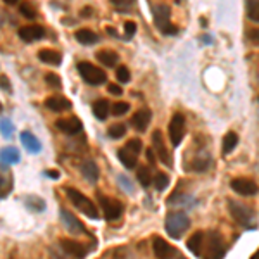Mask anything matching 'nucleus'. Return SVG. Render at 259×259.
I'll use <instances>...</instances> for the list:
<instances>
[{"label":"nucleus","instance_id":"dca6fc26","mask_svg":"<svg viewBox=\"0 0 259 259\" xmlns=\"http://www.w3.org/2000/svg\"><path fill=\"white\" fill-rule=\"evenodd\" d=\"M45 107L54 112H64L71 109V102H69V99L61 97V95H52V97L45 99Z\"/></svg>","mask_w":259,"mask_h":259},{"label":"nucleus","instance_id":"4468645a","mask_svg":"<svg viewBox=\"0 0 259 259\" xmlns=\"http://www.w3.org/2000/svg\"><path fill=\"white\" fill-rule=\"evenodd\" d=\"M45 36V28L40 26V24H28V26H23L19 30V38L23 41H36V40H41Z\"/></svg>","mask_w":259,"mask_h":259},{"label":"nucleus","instance_id":"e433bc0d","mask_svg":"<svg viewBox=\"0 0 259 259\" xmlns=\"http://www.w3.org/2000/svg\"><path fill=\"white\" fill-rule=\"evenodd\" d=\"M116 80H118L121 85H124V83H128L132 80V76H130V69L126 66H119L118 69H116Z\"/></svg>","mask_w":259,"mask_h":259},{"label":"nucleus","instance_id":"c85d7f7f","mask_svg":"<svg viewBox=\"0 0 259 259\" xmlns=\"http://www.w3.org/2000/svg\"><path fill=\"white\" fill-rule=\"evenodd\" d=\"M245 9H247V18L254 23H259V0H247Z\"/></svg>","mask_w":259,"mask_h":259},{"label":"nucleus","instance_id":"ea45409f","mask_svg":"<svg viewBox=\"0 0 259 259\" xmlns=\"http://www.w3.org/2000/svg\"><path fill=\"white\" fill-rule=\"evenodd\" d=\"M126 149L130 150H133L135 154H140V150H142V140L140 139H132V140H128V144L124 145Z\"/></svg>","mask_w":259,"mask_h":259},{"label":"nucleus","instance_id":"2f4dec72","mask_svg":"<svg viewBox=\"0 0 259 259\" xmlns=\"http://www.w3.org/2000/svg\"><path fill=\"white\" fill-rule=\"evenodd\" d=\"M137 178H139V182H140V185L142 187H147L152 183V177H150V171L149 168H145V166H140L139 171H137Z\"/></svg>","mask_w":259,"mask_h":259},{"label":"nucleus","instance_id":"4c0bfd02","mask_svg":"<svg viewBox=\"0 0 259 259\" xmlns=\"http://www.w3.org/2000/svg\"><path fill=\"white\" fill-rule=\"evenodd\" d=\"M12 132H14V126H12V123L9 119H2L0 121V133H2L6 139H11Z\"/></svg>","mask_w":259,"mask_h":259},{"label":"nucleus","instance_id":"20e7f679","mask_svg":"<svg viewBox=\"0 0 259 259\" xmlns=\"http://www.w3.org/2000/svg\"><path fill=\"white\" fill-rule=\"evenodd\" d=\"M171 9L166 4H157L154 6V23H156L157 30L164 35H177L178 28L171 23Z\"/></svg>","mask_w":259,"mask_h":259},{"label":"nucleus","instance_id":"bb28decb","mask_svg":"<svg viewBox=\"0 0 259 259\" xmlns=\"http://www.w3.org/2000/svg\"><path fill=\"white\" fill-rule=\"evenodd\" d=\"M239 144V137H237L235 132H228L227 135L223 137V154H232V150L237 147Z\"/></svg>","mask_w":259,"mask_h":259},{"label":"nucleus","instance_id":"c756f323","mask_svg":"<svg viewBox=\"0 0 259 259\" xmlns=\"http://www.w3.org/2000/svg\"><path fill=\"white\" fill-rule=\"evenodd\" d=\"M12 190V177L0 175V199H6Z\"/></svg>","mask_w":259,"mask_h":259},{"label":"nucleus","instance_id":"f8f14e48","mask_svg":"<svg viewBox=\"0 0 259 259\" xmlns=\"http://www.w3.org/2000/svg\"><path fill=\"white\" fill-rule=\"evenodd\" d=\"M152 250H154V256L157 259H173L177 256V250H175L166 240H162L161 237H154L152 240Z\"/></svg>","mask_w":259,"mask_h":259},{"label":"nucleus","instance_id":"6ab92c4d","mask_svg":"<svg viewBox=\"0 0 259 259\" xmlns=\"http://www.w3.org/2000/svg\"><path fill=\"white\" fill-rule=\"evenodd\" d=\"M21 161V156H19V150L16 147H4L0 150V162L2 164H18Z\"/></svg>","mask_w":259,"mask_h":259},{"label":"nucleus","instance_id":"393cba45","mask_svg":"<svg viewBox=\"0 0 259 259\" xmlns=\"http://www.w3.org/2000/svg\"><path fill=\"white\" fill-rule=\"evenodd\" d=\"M74 38H76L83 45H94L95 41L99 40V36L95 35L92 30H87V28H85V30H78L76 33H74Z\"/></svg>","mask_w":259,"mask_h":259},{"label":"nucleus","instance_id":"2eb2a0df","mask_svg":"<svg viewBox=\"0 0 259 259\" xmlns=\"http://www.w3.org/2000/svg\"><path fill=\"white\" fill-rule=\"evenodd\" d=\"M56 126L62 133H66V135H78L81 132L83 124L78 118H64V119H57Z\"/></svg>","mask_w":259,"mask_h":259},{"label":"nucleus","instance_id":"f704fd0d","mask_svg":"<svg viewBox=\"0 0 259 259\" xmlns=\"http://www.w3.org/2000/svg\"><path fill=\"white\" fill-rule=\"evenodd\" d=\"M45 83H47L50 89H54V90H61V87H62L61 78L57 76L56 73H47V74H45Z\"/></svg>","mask_w":259,"mask_h":259},{"label":"nucleus","instance_id":"f03ea898","mask_svg":"<svg viewBox=\"0 0 259 259\" xmlns=\"http://www.w3.org/2000/svg\"><path fill=\"white\" fill-rule=\"evenodd\" d=\"M190 227V218L182 211H171L166 216L164 228L171 239H180Z\"/></svg>","mask_w":259,"mask_h":259},{"label":"nucleus","instance_id":"473e14b6","mask_svg":"<svg viewBox=\"0 0 259 259\" xmlns=\"http://www.w3.org/2000/svg\"><path fill=\"white\" fill-rule=\"evenodd\" d=\"M19 12L28 19H35L36 18V9H35V6H33L31 2H23V4H21Z\"/></svg>","mask_w":259,"mask_h":259},{"label":"nucleus","instance_id":"58836bf2","mask_svg":"<svg viewBox=\"0 0 259 259\" xmlns=\"http://www.w3.org/2000/svg\"><path fill=\"white\" fill-rule=\"evenodd\" d=\"M130 111V104L128 102H116L112 106V114L114 116H123Z\"/></svg>","mask_w":259,"mask_h":259},{"label":"nucleus","instance_id":"603ef678","mask_svg":"<svg viewBox=\"0 0 259 259\" xmlns=\"http://www.w3.org/2000/svg\"><path fill=\"white\" fill-rule=\"evenodd\" d=\"M250 259H259V250H257L256 254H252V257H250Z\"/></svg>","mask_w":259,"mask_h":259},{"label":"nucleus","instance_id":"9b49d317","mask_svg":"<svg viewBox=\"0 0 259 259\" xmlns=\"http://www.w3.org/2000/svg\"><path fill=\"white\" fill-rule=\"evenodd\" d=\"M59 214H61L62 225H64L68 232L76 233V235H80V233H87V230H85V227H83V223L73 214V212H69V211H66V209H61Z\"/></svg>","mask_w":259,"mask_h":259},{"label":"nucleus","instance_id":"5701e85b","mask_svg":"<svg viewBox=\"0 0 259 259\" xmlns=\"http://www.w3.org/2000/svg\"><path fill=\"white\" fill-rule=\"evenodd\" d=\"M97 61H100V64L107 66V68H114L118 64L119 57L112 50H100V52H97Z\"/></svg>","mask_w":259,"mask_h":259},{"label":"nucleus","instance_id":"39448f33","mask_svg":"<svg viewBox=\"0 0 259 259\" xmlns=\"http://www.w3.org/2000/svg\"><path fill=\"white\" fill-rule=\"evenodd\" d=\"M228 211L230 216L239 225H242V227H247V228L254 227V212L247 206L237 202V200H228Z\"/></svg>","mask_w":259,"mask_h":259},{"label":"nucleus","instance_id":"6e6d98bb","mask_svg":"<svg viewBox=\"0 0 259 259\" xmlns=\"http://www.w3.org/2000/svg\"><path fill=\"white\" fill-rule=\"evenodd\" d=\"M257 102H259V99H257Z\"/></svg>","mask_w":259,"mask_h":259},{"label":"nucleus","instance_id":"aec40b11","mask_svg":"<svg viewBox=\"0 0 259 259\" xmlns=\"http://www.w3.org/2000/svg\"><path fill=\"white\" fill-rule=\"evenodd\" d=\"M137 157H139V154H135L133 150H130L126 147L118 150V159L123 162V166L128 169H133L137 166Z\"/></svg>","mask_w":259,"mask_h":259},{"label":"nucleus","instance_id":"864d4df0","mask_svg":"<svg viewBox=\"0 0 259 259\" xmlns=\"http://www.w3.org/2000/svg\"><path fill=\"white\" fill-rule=\"evenodd\" d=\"M177 259H185V257H183V256H180V252L177 254Z\"/></svg>","mask_w":259,"mask_h":259},{"label":"nucleus","instance_id":"423d86ee","mask_svg":"<svg viewBox=\"0 0 259 259\" xmlns=\"http://www.w3.org/2000/svg\"><path fill=\"white\" fill-rule=\"evenodd\" d=\"M78 71H80L81 78L85 80L89 85H104L107 81V76L102 69L97 68V66L90 64V62H80L78 64Z\"/></svg>","mask_w":259,"mask_h":259},{"label":"nucleus","instance_id":"a18cd8bd","mask_svg":"<svg viewBox=\"0 0 259 259\" xmlns=\"http://www.w3.org/2000/svg\"><path fill=\"white\" fill-rule=\"evenodd\" d=\"M0 89L6 90V92H9V90H11V81L7 80L6 74H0Z\"/></svg>","mask_w":259,"mask_h":259},{"label":"nucleus","instance_id":"de8ad7c7","mask_svg":"<svg viewBox=\"0 0 259 259\" xmlns=\"http://www.w3.org/2000/svg\"><path fill=\"white\" fill-rule=\"evenodd\" d=\"M145 156H147V159H149L150 164H154V162H156V159H154V150H152V149H147V152H145Z\"/></svg>","mask_w":259,"mask_h":259},{"label":"nucleus","instance_id":"c03bdc74","mask_svg":"<svg viewBox=\"0 0 259 259\" xmlns=\"http://www.w3.org/2000/svg\"><path fill=\"white\" fill-rule=\"evenodd\" d=\"M112 4H114L118 9H130V7L135 4V0H112Z\"/></svg>","mask_w":259,"mask_h":259},{"label":"nucleus","instance_id":"0eeeda50","mask_svg":"<svg viewBox=\"0 0 259 259\" xmlns=\"http://www.w3.org/2000/svg\"><path fill=\"white\" fill-rule=\"evenodd\" d=\"M168 132H169V140H171V144H173V147H178V145L182 144L183 137H185V116L180 114V112L173 114V118L169 121Z\"/></svg>","mask_w":259,"mask_h":259},{"label":"nucleus","instance_id":"b1692460","mask_svg":"<svg viewBox=\"0 0 259 259\" xmlns=\"http://www.w3.org/2000/svg\"><path fill=\"white\" fill-rule=\"evenodd\" d=\"M81 173L83 177L89 180L90 183H95L99 180V168L94 161H85L81 164Z\"/></svg>","mask_w":259,"mask_h":259},{"label":"nucleus","instance_id":"4be33fe9","mask_svg":"<svg viewBox=\"0 0 259 259\" xmlns=\"http://www.w3.org/2000/svg\"><path fill=\"white\" fill-rule=\"evenodd\" d=\"M204 235H206L204 232H195L189 239V242H187V249L199 257H200V250H202V244H204Z\"/></svg>","mask_w":259,"mask_h":259},{"label":"nucleus","instance_id":"72a5a7b5","mask_svg":"<svg viewBox=\"0 0 259 259\" xmlns=\"http://www.w3.org/2000/svg\"><path fill=\"white\" fill-rule=\"evenodd\" d=\"M124 133H126V128H124V124H121V123L112 124V126L107 130V135H109L111 139H114V140H118V139H121V137H124Z\"/></svg>","mask_w":259,"mask_h":259},{"label":"nucleus","instance_id":"5fc2aeb1","mask_svg":"<svg viewBox=\"0 0 259 259\" xmlns=\"http://www.w3.org/2000/svg\"><path fill=\"white\" fill-rule=\"evenodd\" d=\"M0 112H2V104H0Z\"/></svg>","mask_w":259,"mask_h":259},{"label":"nucleus","instance_id":"09e8293b","mask_svg":"<svg viewBox=\"0 0 259 259\" xmlns=\"http://www.w3.org/2000/svg\"><path fill=\"white\" fill-rule=\"evenodd\" d=\"M47 177H49V178H56V180H57V178H59V171L49 169V171H47Z\"/></svg>","mask_w":259,"mask_h":259},{"label":"nucleus","instance_id":"37998d69","mask_svg":"<svg viewBox=\"0 0 259 259\" xmlns=\"http://www.w3.org/2000/svg\"><path fill=\"white\" fill-rule=\"evenodd\" d=\"M118 182H119V187H123L128 194H133V187H132V182L126 178V177H118Z\"/></svg>","mask_w":259,"mask_h":259},{"label":"nucleus","instance_id":"6e6552de","mask_svg":"<svg viewBox=\"0 0 259 259\" xmlns=\"http://www.w3.org/2000/svg\"><path fill=\"white\" fill-rule=\"evenodd\" d=\"M99 202H100V207H102L104 218H106L107 221L118 220L121 216V212H123V206H121V202L116 199H112V197L99 195Z\"/></svg>","mask_w":259,"mask_h":259},{"label":"nucleus","instance_id":"9d476101","mask_svg":"<svg viewBox=\"0 0 259 259\" xmlns=\"http://www.w3.org/2000/svg\"><path fill=\"white\" fill-rule=\"evenodd\" d=\"M230 187H232L233 192H237L239 195H244V197H250V195L257 194V185L249 178H235L230 182Z\"/></svg>","mask_w":259,"mask_h":259},{"label":"nucleus","instance_id":"7c9ffc66","mask_svg":"<svg viewBox=\"0 0 259 259\" xmlns=\"http://www.w3.org/2000/svg\"><path fill=\"white\" fill-rule=\"evenodd\" d=\"M169 185V177L166 173H156V177H154V187H156L157 192H162L166 190Z\"/></svg>","mask_w":259,"mask_h":259},{"label":"nucleus","instance_id":"a211bd4d","mask_svg":"<svg viewBox=\"0 0 259 259\" xmlns=\"http://www.w3.org/2000/svg\"><path fill=\"white\" fill-rule=\"evenodd\" d=\"M19 139H21V144L24 145V149H26L28 152L36 154V152H40V150H41L40 140L36 139V137L33 135L31 132H21Z\"/></svg>","mask_w":259,"mask_h":259},{"label":"nucleus","instance_id":"c9c22d12","mask_svg":"<svg viewBox=\"0 0 259 259\" xmlns=\"http://www.w3.org/2000/svg\"><path fill=\"white\" fill-rule=\"evenodd\" d=\"M207 166H209V157H197L194 162H192L190 168L195 171V173H202V171L207 169Z\"/></svg>","mask_w":259,"mask_h":259},{"label":"nucleus","instance_id":"7ed1b4c3","mask_svg":"<svg viewBox=\"0 0 259 259\" xmlns=\"http://www.w3.org/2000/svg\"><path fill=\"white\" fill-rule=\"evenodd\" d=\"M66 194H68V199L71 200V204H73L76 209H80L83 214H87L92 220L99 218L97 207H95V204L92 202L85 194H81V192L76 189H66Z\"/></svg>","mask_w":259,"mask_h":259},{"label":"nucleus","instance_id":"f257e3e1","mask_svg":"<svg viewBox=\"0 0 259 259\" xmlns=\"http://www.w3.org/2000/svg\"><path fill=\"white\" fill-rule=\"evenodd\" d=\"M227 247L218 232H207L204 235L202 250H200V259H223Z\"/></svg>","mask_w":259,"mask_h":259},{"label":"nucleus","instance_id":"49530a36","mask_svg":"<svg viewBox=\"0 0 259 259\" xmlns=\"http://www.w3.org/2000/svg\"><path fill=\"white\" fill-rule=\"evenodd\" d=\"M107 90H109L112 95H121V94H123V89H121L119 85H114V83H109V85H107Z\"/></svg>","mask_w":259,"mask_h":259},{"label":"nucleus","instance_id":"1a4fd4ad","mask_svg":"<svg viewBox=\"0 0 259 259\" xmlns=\"http://www.w3.org/2000/svg\"><path fill=\"white\" fill-rule=\"evenodd\" d=\"M152 147L157 152V157H159V161L162 162V164L168 166V168H171V166H173V161H171V154H169L168 147H166L164 139H162V133L159 132V130H156V132L152 133Z\"/></svg>","mask_w":259,"mask_h":259},{"label":"nucleus","instance_id":"412c9836","mask_svg":"<svg viewBox=\"0 0 259 259\" xmlns=\"http://www.w3.org/2000/svg\"><path fill=\"white\" fill-rule=\"evenodd\" d=\"M38 57L41 62H45V64H50V66H61L62 62V56L59 52H56V50H50V49H44L38 52Z\"/></svg>","mask_w":259,"mask_h":259},{"label":"nucleus","instance_id":"a19ab883","mask_svg":"<svg viewBox=\"0 0 259 259\" xmlns=\"http://www.w3.org/2000/svg\"><path fill=\"white\" fill-rule=\"evenodd\" d=\"M245 36L252 45H259V28H250V30H247Z\"/></svg>","mask_w":259,"mask_h":259},{"label":"nucleus","instance_id":"ddd939ff","mask_svg":"<svg viewBox=\"0 0 259 259\" xmlns=\"http://www.w3.org/2000/svg\"><path fill=\"white\" fill-rule=\"evenodd\" d=\"M61 247L66 254H69V256H73L76 259H83L87 256V252H89L87 245H83L81 242L71 240V239H61Z\"/></svg>","mask_w":259,"mask_h":259},{"label":"nucleus","instance_id":"79ce46f5","mask_svg":"<svg viewBox=\"0 0 259 259\" xmlns=\"http://www.w3.org/2000/svg\"><path fill=\"white\" fill-rule=\"evenodd\" d=\"M124 33H126L128 38H132L137 33V24L133 23V21H126V23H124Z\"/></svg>","mask_w":259,"mask_h":259},{"label":"nucleus","instance_id":"a878e982","mask_svg":"<svg viewBox=\"0 0 259 259\" xmlns=\"http://www.w3.org/2000/svg\"><path fill=\"white\" fill-rule=\"evenodd\" d=\"M109 111H111V107H109V102H107L106 99H100L94 104V114L97 116V119H100V121L107 119Z\"/></svg>","mask_w":259,"mask_h":259},{"label":"nucleus","instance_id":"f3484780","mask_svg":"<svg viewBox=\"0 0 259 259\" xmlns=\"http://www.w3.org/2000/svg\"><path fill=\"white\" fill-rule=\"evenodd\" d=\"M150 118H152V112L149 109H140L135 112V116L132 118V124L137 132H145L150 123Z\"/></svg>","mask_w":259,"mask_h":259},{"label":"nucleus","instance_id":"8fccbe9b","mask_svg":"<svg viewBox=\"0 0 259 259\" xmlns=\"http://www.w3.org/2000/svg\"><path fill=\"white\" fill-rule=\"evenodd\" d=\"M4 2H6L7 6H14V4L18 2V0H4Z\"/></svg>","mask_w":259,"mask_h":259},{"label":"nucleus","instance_id":"3c124183","mask_svg":"<svg viewBox=\"0 0 259 259\" xmlns=\"http://www.w3.org/2000/svg\"><path fill=\"white\" fill-rule=\"evenodd\" d=\"M202 41H206V44H209L211 38H209V36H202Z\"/></svg>","mask_w":259,"mask_h":259},{"label":"nucleus","instance_id":"cd10ccee","mask_svg":"<svg viewBox=\"0 0 259 259\" xmlns=\"http://www.w3.org/2000/svg\"><path fill=\"white\" fill-rule=\"evenodd\" d=\"M26 206H28V209H31L33 212H41L47 207V204H45V200L41 197L30 195V197H26Z\"/></svg>","mask_w":259,"mask_h":259}]
</instances>
